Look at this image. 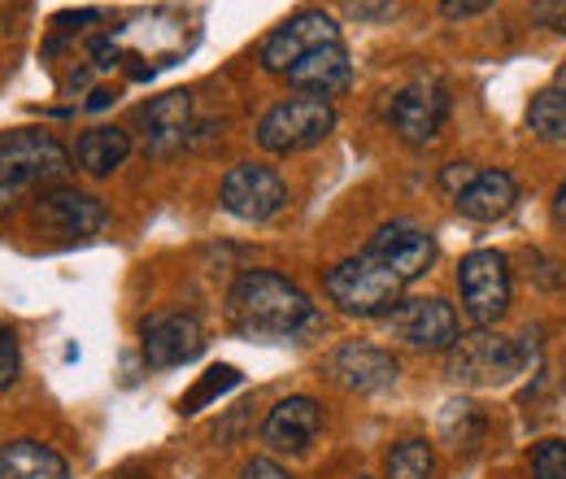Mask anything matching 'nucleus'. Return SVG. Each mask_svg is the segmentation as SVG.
Listing matches in <instances>:
<instances>
[{"instance_id":"29","label":"nucleus","mask_w":566,"mask_h":479,"mask_svg":"<svg viewBox=\"0 0 566 479\" xmlns=\"http://www.w3.org/2000/svg\"><path fill=\"white\" fill-rule=\"evenodd\" d=\"M475 175H480V170H475V166H467V162H462V166H449V170H444V188L458 197V192H462V188H467Z\"/></svg>"},{"instance_id":"3","label":"nucleus","mask_w":566,"mask_h":479,"mask_svg":"<svg viewBox=\"0 0 566 479\" xmlns=\"http://www.w3.org/2000/svg\"><path fill=\"white\" fill-rule=\"evenodd\" d=\"M71 170V153L49 132H13L0 139V218L40 184H57Z\"/></svg>"},{"instance_id":"5","label":"nucleus","mask_w":566,"mask_h":479,"mask_svg":"<svg viewBox=\"0 0 566 479\" xmlns=\"http://www.w3.org/2000/svg\"><path fill=\"white\" fill-rule=\"evenodd\" d=\"M527 366V348L505 336H496L489 327H475L467 336H458L453 348L444 353V371L453 384H510L518 371Z\"/></svg>"},{"instance_id":"14","label":"nucleus","mask_w":566,"mask_h":479,"mask_svg":"<svg viewBox=\"0 0 566 479\" xmlns=\"http://www.w3.org/2000/svg\"><path fill=\"white\" fill-rule=\"evenodd\" d=\"M136 123L144 127V148L153 157H170L192 139V96L188 92H166V96L140 105Z\"/></svg>"},{"instance_id":"2","label":"nucleus","mask_w":566,"mask_h":479,"mask_svg":"<svg viewBox=\"0 0 566 479\" xmlns=\"http://www.w3.org/2000/svg\"><path fill=\"white\" fill-rule=\"evenodd\" d=\"M323 288H327V301L349 319H388L401 305L406 279L361 249L357 258L336 262L323 279Z\"/></svg>"},{"instance_id":"1","label":"nucleus","mask_w":566,"mask_h":479,"mask_svg":"<svg viewBox=\"0 0 566 479\" xmlns=\"http://www.w3.org/2000/svg\"><path fill=\"white\" fill-rule=\"evenodd\" d=\"M227 323L244 341L283 344L318 332V310L280 271H244L227 292Z\"/></svg>"},{"instance_id":"22","label":"nucleus","mask_w":566,"mask_h":479,"mask_svg":"<svg viewBox=\"0 0 566 479\" xmlns=\"http://www.w3.org/2000/svg\"><path fill=\"white\" fill-rule=\"evenodd\" d=\"M527 127L545 144H566V96L558 87H545L527 105Z\"/></svg>"},{"instance_id":"7","label":"nucleus","mask_w":566,"mask_h":479,"mask_svg":"<svg viewBox=\"0 0 566 479\" xmlns=\"http://www.w3.org/2000/svg\"><path fill=\"white\" fill-rule=\"evenodd\" d=\"M218 201L240 222H266L287 206V184H283L280 170H271L262 162H240L222 175Z\"/></svg>"},{"instance_id":"23","label":"nucleus","mask_w":566,"mask_h":479,"mask_svg":"<svg viewBox=\"0 0 566 479\" xmlns=\"http://www.w3.org/2000/svg\"><path fill=\"white\" fill-rule=\"evenodd\" d=\"M436 476V449L427 440H401L388 454V479H431Z\"/></svg>"},{"instance_id":"27","label":"nucleus","mask_w":566,"mask_h":479,"mask_svg":"<svg viewBox=\"0 0 566 479\" xmlns=\"http://www.w3.org/2000/svg\"><path fill=\"white\" fill-rule=\"evenodd\" d=\"M484 9H493V0H440V13H444L449 22L475 18V13H484Z\"/></svg>"},{"instance_id":"21","label":"nucleus","mask_w":566,"mask_h":479,"mask_svg":"<svg viewBox=\"0 0 566 479\" xmlns=\"http://www.w3.org/2000/svg\"><path fill=\"white\" fill-rule=\"evenodd\" d=\"M484 431H489V423H484V410L475 406V402H449L444 410H440V436L462 454H471V449H480V440H484Z\"/></svg>"},{"instance_id":"30","label":"nucleus","mask_w":566,"mask_h":479,"mask_svg":"<svg viewBox=\"0 0 566 479\" xmlns=\"http://www.w3.org/2000/svg\"><path fill=\"white\" fill-rule=\"evenodd\" d=\"M92 58H96V66H114L118 62V44L114 40H96L92 44Z\"/></svg>"},{"instance_id":"4","label":"nucleus","mask_w":566,"mask_h":479,"mask_svg":"<svg viewBox=\"0 0 566 479\" xmlns=\"http://www.w3.org/2000/svg\"><path fill=\"white\" fill-rule=\"evenodd\" d=\"M336 132V110H332V101H323V96H287L280 105H271L266 114H262V123H258V144L266 148V153H301V148H314V144H323V139Z\"/></svg>"},{"instance_id":"17","label":"nucleus","mask_w":566,"mask_h":479,"mask_svg":"<svg viewBox=\"0 0 566 479\" xmlns=\"http://www.w3.org/2000/svg\"><path fill=\"white\" fill-rule=\"evenodd\" d=\"M283 79H287L296 92L327 101V96H336V92H345V87L354 83V62H349L345 44H327V49H314L310 58H301Z\"/></svg>"},{"instance_id":"26","label":"nucleus","mask_w":566,"mask_h":479,"mask_svg":"<svg viewBox=\"0 0 566 479\" xmlns=\"http://www.w3.org/2000/svg\"><path fill=\"white\" fill-rule=\"evenodd\" d=\"M18 371H22V353H18V341H13V332L0 323V388L18 384Z\"/></svg>"},{"instance_id":"12","label":"nucleus","mask_w":566,"mask_h":479,"mask_svg":"<svg viewBox=\"0 0 566 479\" xmlns=\"http://www.w3.org/2000/svg\"><path fill=\"white\" fill-rule=\"evenodd\" d=\"M340 388H349V393H375V388H388V384H397V375H401V366H397V357L388 353V348H379V344L370 341H345L332 357H327V366H323Z\"/></svg>"},{"instance_id":"33","label":"nucleus","mask_w":566,"mask_h":479,"mask_svg":"<svg viewBox=\"0 0 566 479\" xmlns=\"http://www.w3.org/2000/svg\"><path fill=\"white\" fill-rule=\"evenodd\" d=\"M554 87H558V92H563V96H566V62H563V66H558V79H554Z\"/></svg>"},{"instance_id":"16","label":"nucleus","mask_w":566,"mask_h":479,"mask_svg":"<svg viewBox=\"0 0 566 479\" xmlns=\"http://www.w3.org/2000/svg\"><path fill=\"white\" fill-rule=\"evenodd\" d=\"M35 218L44 222V227H57V231H66V236H96L101 227H105V206L96 201V197H87V192H78V188H49L44 197H40V209H35Z\"/></svg>"},{"instance_id":"31","label":"nucleus","mask_w":566,"mask_h":479,"mask_svg":"<svg viewBox=\"0 0 566 479\" xmlns=\"http://www.w3.org/2000/svg\"><path fill=\"white\" fill-rule=\"evenodd\" d=\"M554 222L566 231V179H563V188H558V197H554Z\"/></svg>"},{"instance_id":"10","label":"nucleus","mask_w":566,"mask_h":479,"mask_svg":"<svg viewBox=\"0 0 566 479\" xmlns=\"http://www.w3.org/2000/svg\"><path fill=\"white\" fill-rule=\"evenodd\" d=\"M444 118H449V87L436 79H419V83L401 87L388 105V123L406 144H431L440 136Z\"/></svg>"},{"instance_id":"6","label":"nucleus","mask_w":566,"mask_h":479,"mask_svg":"<svg viewBox=\"0 0 566 479\" xmlns=\"http://www.w3.org/2000/svg\"><path fill=\"white\" fill-rule=\"evenodd\" d=\"M458 292L462 310L471 314L475 327H493L496 319L510 310V262L496 249H475L458 267Z\"/></svg>"},{"instance_id":"24","label":"nucleus","mask_w":566,"mask_h":479,"mask_svg":"<svg viewBox=\"0 0 566 479\" xmlns=\"http://www.w3.org/2000/svg\"><path fill=\"white\" fill-rule=\"evenodd\" d=\"M235 384H240V371H235V366H210V371L192 384V393H188L179 406H184V414H197L201 406H210L213 397H222L227 388H235Z\"/></svg>"},{"instance_id":"11","label":"nucleus","mask_w":566,"mask_h":479,"mask_svg":"<svg viewBox=\"0 0 566 479\" xmlns=\"http://www.w3.org/2000/svg\"><path fill=\"white\" fill-rule=\"evenodd\" d=\"M366 253L379 258L388 271H397L406 283L423 279V274L436 267V240H431V231L415 227V222H384V227L370 236Z\"/></svg>"},{"instance_id":"18","label":"nucleus","mask_w":566,"mask_h":479,"mask_svg":"<svg viewBox=\"0 0 566 479\" xmlns=\"http://www.w3.org/2000/svg\"><path fill=\"white\" fill-rule=\"evenodd\" d=\"M518 201V184H514V175L510 170H480L458 197H453V206L462 218H471V222H496V218H505L510 209Z\"/></svg>"},{"instance_id":"15","label":"nucleus","mask_w":566,"mask_h":479,"mask_svg":"<svg viewBox=\"0 0 566 479\" xmlns=\"http://www.w3.org/2000/svg\"><path fill=\"white\" fill-rule=\"evenodd\" d=\"M323 431V406L314 397H287L262 423V440L275 454H305Z\"/></svg>"},{"instance_id":"28","label":"nucleus","mask_w":566,"mask_h":479,"mask_svg":"<svg viewBox=\"0 0 566 479\" xmlns=\"http://www.w3.org/2000/svg\"><path fill=\"white\" fill-rule=\"evenodd\" d=\"M240 479H292L287 471H283L275 458H253L249 467H244V476Z\"/></svg>"},{"instance_id":"20","label":"nucleus","mask_w":566,"mask_h":479,"mask_svg":"<svg viewBox=\"0 0 566 479\" xmlns=\"http://www.w3.org/2000/svg\"><path fill=\"white\" fill-rule=\"evenodd\" d=\"M127 157H132V136L123 127H92V132L78 136V148H74L78 170H87L96 179L101 175H114Z\"/></svg>"},{"instance_id":"9","label":"nucleus","mask_w":566,"mask_h":479,"mask_svg":"<svg viewBox=\"0 0 566 479\" xmlns=\"http://www.w3.org/2000/svg\"><path fill=\"white\" fill-rule=\"evenodd\" d=\"M327 44H340V27L332 13L323 9H305L296 18H287L283 27H275L262 44V70L271 74H287L301 58H310L314 49H327Z\"/></svg>"},{"instance_id":"25","label":"nucleus","mask_w":566,"mask_h":479,"mask_svg":"<svg viewBox=\"0 0 566 479\" xmlns=\"http://www.w3.org/2000/svg\"><path fill=\"white\" fill-rule=\"evenodd\" d=\"M532 479H566V440H541L532 449Z\"/></svg>"},{"instance_id":"19","label":"nucleus","mask_w":566,"mask_h":479,"mask_svg":"<svg viewBox=\"0 0 566 479\" xmlns=\"http://www.w3.org/2000/svg\"><path fill=\"white\" fill-rule=\"evenodd\" d=\"M0 479H71V467L40 440H9L0 445Z\"/></svg>"},{"instance_id":"32","label":"nucleus","mask_w":566,"mask_h":479,"mask_svg":"<svg viewBox=\"0 0 566 479\" xmlns=\"http://www.w3.org/2000/svg\"><path fill=\"white\" fill-rule=\"evenodd\" d=\"M109 101H118V96H114L109 87H101V92H92V101H87V110H105Z\"/></svg>"},{"instance_id":"8","label":"nucleus","mask_w":566,"mask_h":479,"mask_svg":"<svg viewBox=\"0 0 566 479\" xmlns=\"http://www.w3.org/2000/svg\"><path fill=\"white\" fill-rule=\"evenodd\" d=\"M388 336L410 348H427V353H449L453 341L462 336L458 332V314L449 301L440 296H419V301H401L388 319H384Z\"/></svg>"},{"instance_id":"13","label":"nucleus","mask_w":566,"mask_h":479,"mask_svg":"<svg viewBox=\"0 0 566 479\" xmlns=\"http://www.w3.org/2000/svg\"><path fill=\"white\" fill-rule=\"evenodd\" d=\"M206 348V332L192 314H166L144 323V362L166 371V366H188Z\"/></svg>"}]
</instances>
